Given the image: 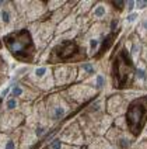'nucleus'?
Returning a JSON list of instances; mask_svg holds the SVG:
<instances>
[{"instance_id": "f257e3e1", "label": "nucleus", "mask_w": 147, "mask_h": 149, "mask_svg": "<svg viewBox=\"0 0 147 149\" xmlns=\"http://www.w3.org/2000/svg\"><path fill=\"white\" fill-rule=\"evenodd\" d=\"M8 51L18 59H28L34 52V44L27 31H17L4 38Z\"/></svg>"}, {"instance_id": "f03ea898", "label": "nucleus", "mask_w": 147, "mask_h": 149, "mask_svg": "<svg viewBox=\"0 0 147 149\" xmlns=\"http://www.w3.org/2000/svg\"><path fill=\"white\" fill-rule=\"evenodd\" d=\"M147 118V99H137L130 104V107L128 110L126 114V121H128V127L130 128V131L135 135L141 131L143 125L146 123Z\"/></svg>"}, {"instance_id": "7ed1b4c3", "label": "nucleus", "mask_w": 147, "mask_h": 149, "mask_svg": "<svg viewBox=\"0 0 147 149\" xmlns=\"http://www.w3.org/2000/svg\"><path fill=\"white\" fill-rule=\"evenodd\" d=\"M74 52H76V47H74L73 42H65V44H62L59 47L57 55H59V58L62 59H69Z\"/></svg>"}, {"instance_id": "20e7f679", "label": "nucleus", "mask_w": 147, "mask_h": 149, "mask_svg": "<svg viewBox=\"0 0 147 149\" xmlns=\"http://www.w3.org/2000/svg\"><path fill=\"white\" fill-rule=\"evenodd\" d=\"M66 113H67L66 104H62V103L56 104V106H53V108H52V118L53 120H62L66 116Z\"/></svg>"}, {"instance_id": "39448f33", "label": "nucleus", "mask_w": 147, "mask_h": 149, "mask_svg": "<svg viewBox=\"0 0 147 149\" xmlns=\"http://www.w3.org/2000/svg\"><path fill=\"white\" fill-rule=\"evenodd\" d=\"M94 72H95V68H94V65L90 63V62H84V63H81L80 68H79V73H80L81 77H84V76H91Z\"/></svg>"}, {"instance_id": "423d86ee", "label": "nucleus", "mask_w": 147, "mask_h": 149, "mask_svg": "<svg viewBox=\"0 0 147 149\" xmlns=\"http://www.w3.org/2000/svg\"><path fill=\"white\" fill-rule=\"evenodd\" d=\"M49 74V68L46 66H39V68H35L32 72L34 79H38V80H42L43 77H46Z\"/></svg>"}, {"instance_id": "0eeeda50", "label": "nucleus", "mask_w": 147, "mask_h": 149, "mask_svg": "<svg viewBox=\"0 0 147 149\" xmlns=\"http://www.w3.org/2000/svg\"><path fill=\"white\" fill-rule=\"evenodd\" d=\"M106 16V7L105 4H102V3H98L97 6L94 7L92 10V17L94 18H104Z\"/></svg>"}, {"instance_id": "6e6552de", "label": "nucleus", "mask_w": 147, "mask_h": 149, "mask_svg": "<svg viewBox=\"0 0 147 149\" xmlns=\"http://www.w3.org/2000/svg\"><path fill=\"white\" fill-rule=\"evenodd\" d=\"M132 145V139L128 136H119L118 138V149H129Z\"/></svg>"}, {"instance_id": "1a4fd4ad", "label": "nucleus", "mask_w": 147, "mask_h": 149, "mask_svg": "<svg viewBox=\"0 0 147 149\" xmlns=\"http://www.w3.org/2000/svg\"><path fill=\"white\" fill-rule=\"evenodd\" d=\"M23 94H24V87H23V86H20V84H14V86L11 87V90H10V96H11V97H14V99L21 97Z\"/></svg>"}, {"instance_id": "9d476101", "label": "nucleus", "mask_w": 147, "mask_h": 149, "mask_svg": "<svg viewBox=\"0 0 147 149\" xmlns=\"http://www.w3.org/2000/svg\"><path fill=\"white\" fill-rule=\"evenodd\" d=\"M98 47H99V40L95 38V37H92L90 40V42H88V52H90V54H94V52L98 49Z\"/></svg>"}, {"instance_id": "9b49d317", "label": "nucleus", "mask_w": 147, "mask_h": 149, "mask_svg": "<svg viewBox=\"0 0 147 149\" xmlns=\"http://www.w3.org/2000/svg\"><path fill=\"white\" fill-rule=\"evenodd\" d=\"M0 21H1L3 24H10L11 14H10L8 10H1V11H0Z\"/></svg>"}, {"instance_id": "f8f14e48", "label": "nucleus", "mask_w": 147, "mask_h": 149, "mask_svg": "<svg viewBox=\"0 0 147 149\" xmlns=\"http://www.w3.org/2000/svg\"><path fill=\"white\" fill-rule=\"evenodd\" d=\"M94 86L97 87V89H102L104 86H105V77H104V74L98 73L95 76V80H94Z\"/></svg>"}, {"instance_id": "ddd939ff", "label": "nucleus", "mask_w": 147, "mask_h": 149, "mask_svg": "<svg viewBox=\"0 0 147 149\" xmlns=\"http://www.w3.org/2000/svg\"><path fill=\"white\" fill-rule=\"evenodd\" d=\"M17 106H18V101H17V99H14V97H10V99L6 101V110H8V111L16 110Z\"/></svg>"}, {"instance_id": "4468645a", "label": "nucleus", "mask_w": 147, "mask_h": 149, "mask_svg": "<svg viewBox=\"0 0 147 149\" xmlns=\"http://www.w3.org/2000/svg\"><path fill=\"white\" fill-rule=\"evenodd\" d=\"M62 146H63V143H62L60 138H53L49 142V148L50 149H62Z\"/></svg>"}, {"instance_id": "2eb2a0df", "label": "nucleus", "mask_w": 147, "mask_h": 149, "mask_svg": "<svg viewBox=\"0 0 147 149\" xmlns=\"http://www.w3.org/2000/svg\"><path fill=\"white\" fill-rule=\"evenodd\" d=\"M136 77L139 79V80H144L147 77V73H146V70L143 69V68H136Z\"/></svg>"}, {"instance_id": "dca6fc26", "label": "nucleus", "mask_w": 147, "mask_h": 149, "mask_svg": "<svg viewBox=\"0 0 147 149\" xmlns=\"http://www.w3.org/2000/svg\"><path fill=\"white\" fill-rule=\"evenodd\" d=\"M16 148H17V143H16V141H14L13 138H8V139H6L3 149H16Z\"/></svg>"}, {"instance_id": "f3484780", "label": "nucleus", "mask_w": 147, "mask_h": 149, "mask_svg": "<svg viewBox=\"0 0 147 149\" xmlns=\"http://www.w3.org/2000/svg\"><path fill=\"white\" fill-rule=\"evenodd\" d=\"M46 131H48V128H46V127H43V125H38V127L35 128V135H37V136H42Z\"/></svg>"}, {"instance_id": "a211bd4d", "label": "nucleus", "mask_w": 147, "mask_h": 149, "mask_svg": "<svg viewBox=\"0 0 147 149\" xmlns=\"http://www.w3.org/2000/svg\"><path fill=\"white\" fill-rule=\"evenodd\" d=\"M137 16H139L137 13H130L129 16L126 17V21H128V23H133V21L137 20Z\"/></svg>"}, {"instance_id": "6ab92c4d", "label": "nucleus", "mask_w": 147, "mask_h": 149, "mask_svg": "<svg viewBox=\"0 0 147 149\" xmlns=\"http://www.w3.org/2000/svg\"><path fill=\"white\" fill-rule=\"evenodd\" d=\"M147 7V1H136V8H139V10H141V8H146Z\"/></svg>"}, {"instance_id": "aec40b11", "label": "nucleus", "mask_w": 147, "mask_h": 149, "mask_svg": "<svg viewBox=\"0 0 147 149\" xmlns=\"http://www.w3.org/2000/svg\"><path fill=\"white\" fill-rule=\"evenodd\" d=\"M114 4H115V7L122 8V7H125L123 4H126V3H125V1H114Z\"/></svg>"}, {"instance_id": "412c9836", "label": "nucleus", "mask_w": 147, "mask_h": 149, "mask_svg": "<svg viewBox=\"0 0 147 149\" xmlns=\"http://www.w3.org/2000/svg\"><path fill=\"white\" fill-rule=\"evenodd\" d=\"M135 6H136V1H128V10H132Z\"/></svg>"}, {"instance_id": "4be33fe9", "label": "nucleus", "mask_w": 147, "mask_h": 149, "mask_svg": "<svg viewBox=\"0 0 147 149\" xmlns=\"http://www.w3.org/2000/svg\"><path fill=\"white\" fill-rule=\"evenodd\" d=\"M141 27H143L144 30H147V17H144V18L141 20Z\"/></svg>"}, {"instance_id": "5701e85b", "label": "nucleus", "mask_w": 147, "mask_h": 149, "mask_svg": "<svg viewBox=\"0 0 147 149\" xmlns=\"http://www.w3.org/2000/svg\"><path fill=\"white\" fill-rule=\"evenodd\" d=\"M106 149H118V148H115V146H108Z\"/></svg>"}, {"instance_id": "b1692460", "label": "nucleus", "mask_w": 147, "mask_h": 149, "mask_svg": "<svg viewBox=\"0 0 147 149\" xmlns=\"http://www.w3.org/2000/svg\"><path fill=\"white\" fill-rule=\"evenodd\" d=\"M1 101H3V97H0V104H1Z\"/></svg>"}]
</instances>
